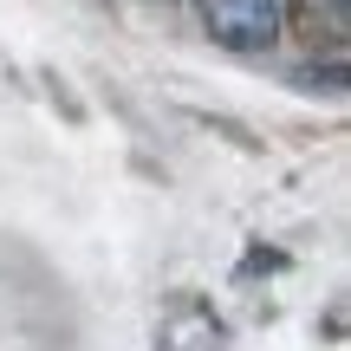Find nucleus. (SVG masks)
I'll list each match as a JSON object with an SVG mask.
<instances>
[{
    "label": "nucleus",
    "mask_w": 351,
    "mask_h": 351,
    "mask_svg": "<svg viewBox=\"0 0 351 351\" xmlns=\"http://www.w3.org/2000/svg\"><path fill=\"white\" fill-rule=\"evenodd\" d=\"M228 326L215 319L208 300H195V293H176L163 326H156V351H221Z\"/></svg>",
    "instance_id": "f03ea898"
},
{
    "label": "nucleus",
    "mask_w": 351,
    "mask_h": 351,
    "mask_svg": "<svg viewBox=\"0 0 351 351\" xmlns=\"http://www.w3.org/2000/svg\"><path fill=\"white\" fill-rule=\"evenodd\" d=\"M202 33L228 52H267L287 33V0H195Z\"/></svg>",
    "instance_id": "f257e3e1"
},
{
    "label": "nucleus",
    "mask_w": 351,
    "mask_h": 351,
    "mask_svg": "<svg viewBox=\"0 0 351 351\" xmlns=\"http://www.w3.org/2000/svg\"><path fill=\"white\" fill-rule=\"evenodd\" d=\"M287 20H293V33H306L319 46H345V33H351V0H293L287 7Z\"/></svg>",
    "instance_id": "7ed1b4c3"
}]
</instances>
